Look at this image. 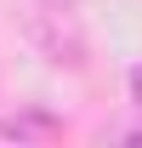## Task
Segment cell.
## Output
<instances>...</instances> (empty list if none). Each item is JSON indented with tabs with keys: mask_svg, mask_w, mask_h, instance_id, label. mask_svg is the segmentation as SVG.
Wrapping results in <instances>:
<instances>
[{
	"mask_svg": "<svg viewBox=\"0 0 142 148\" xmlns=\"http://www.w3.org/2000/svg\"><path fill=\"white\" fill-rule=\"evenodd\" d=\"M0 137H12V143H57L63 137V120L46 108H17L0 120Z\"/></svg>",
	"mask_w": 142,
	"mask_h": 148,
	"instance_id": "2",
	"label": "cell"
},
{
	"mask_svg": "<svg viewBox=\"0 0 142 148\" xmlns=\"http://www.w3.org/2000/svg\"><path fill=\"white\" fill-rule=\"evenodd\" d=\"M29 34L46 46L51 63H68V69L85 63V46H80V34H74V17H68V12H57V6H40V17L29 23Z\"/></svg>",
	"mask_w": 142,
	"mask_h": 148,
	"instance_id": "1",
	"label": "cell"
},
{
	"mask_svg": "<svg viewBox=\"0 0 142 148\" xmlns=\"http://www.w3.org/2000/svg\"><path fill=\"white\" fill-rule=\"evenodd\" d=\"M40 6H57V12H74V0H40Z\"/></svg>",
	"mask_w": 142,
	"mask_h": 148,
	"instance_id": "3",
	"label": "cell"
}]
</instances>
